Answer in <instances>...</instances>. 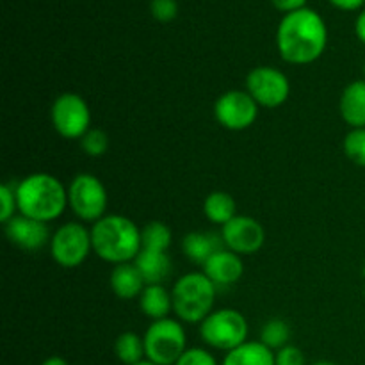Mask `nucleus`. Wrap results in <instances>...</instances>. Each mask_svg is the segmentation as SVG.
<instances>
[{
    "label": "nucleus",
    "instance_id": "1",
    "mask_svg": "<svg viewBox=\"0 0 365 365\" xmlns=\"http://www.w3.org/2000/svg\"><path fill=\"white\" fill-rule=\"evenodd\" d=\"M328 45V29L317 11L303 9L282 18L277 31V48L289 64H310L319 59Z\"/></svg>",
    "mask_w": 365,
    "mask_h": 365
},
{
    "label": "nucleus",
    "instance_id": "2",
    "mask_svg": "<svg viewBox=\"0 0 365 365\" xmlns=\"http://www.w3.org/2000/svg\"><path fill=\"white\" fill-rule=\"evenodd\" d=\"M93 252L103 262L120 264L134 262L143 250L141 228L127 216L107 214L91 227Z\"/></svg>",
    "mask_w": 365,
    "mask_h": 365
},
{
    "label": "nucleus",
    "instance_id": "3",
    "mask_svg": "<svg viewBox=\"0 0 365 365\" xmlns=\"http://www.w3.org/2000/svg\"><path fill=\"white\" fill-rule=\"evenodd\" d=\"M18 214L48 225L64 214L68 187L50 173H32L16 184Z\"/></svg>",
    "mask_w": 365,
    "mask_h": 365
},
{
    "label": "nucleus",
    "instance_id": "4",
    "mask_svg": "<svg viewBox=\"0 0 365 365\" xmlns=\"http://www.w3.org/2000/svg\"><path fill=\"white\" fill-rule=\"evenodd\" d=\"M171 298L178 321L200 324L210 312H214L216 285L203 273H187L175 282Z\"/></svg>",
    "mask_w": 365,
    "mask_h": 365
},
{
    "label": "nucleus",
    "instance_id": "5",
    "mask_svg": "<svg viewBox=\"0 0 365 365\" xmlns=\"http://www.w3.org/2000/svg\"><path fill=\"white\" fill-rule=\"evenodd\" d=\"M248 321L235 309L214 310L200 323L202 341L209 348L225 353L248 342Z\"/></svg>",
    "mask_w": 365,
    "mask_h": 365
},
{
    "label": "nucleus",
    "instance_id": "6",
    "mask_svg": "<svg viewBox=\"0 0 365 365\" xmlns=\"http://www.w3.org/2000/svg\"><path fill=\"white\" fill-rule=\"evenodd\" d=\"M143 341H145L146 360L157 365H175L187 351V335L182 327V321L171 317L153 321Z\"/></svg>",
    "mask_w": 365,
    "mask_h": 365
},
{
    "label": "nucleus",
    "instance_id": "7",
    "mask_svg": "<svg viewBox=\"0 0 365 365\" xmlns=\"http://www.w3.org/2000/svg\"><path fill=\"white\" fill-rule=\"evenodd\" d=\"M107 203L106 185L95 175L78 173L68 185V207L86 223H96L107 216Z\"/></svg>",
    "mask_w": 365,
    "mask_h": 365
},
{
    "label": "nucleus",
    "instance_id": "8",
    "mask_svg": "<svg viewBox=\"0 0 365 365\" xmlns=\"http://www.w3.org/2000/svg\"><path fill=\"white\" fill-rule=\"evenodd\" d=\"M48 248L53 262L66 269H73L84 264L93 252L91 230L77 221L61 225L52 234Z\"/></svg>",
    "mask_w": 365,
    "mask_h": 365
},
{
    "label": "nucleus",
    "instance_id": "9",
    "mask_svg": "<svg viewBox=\"0 0 365 365\" xmlns=\"http://www.w3.org/2000/svg\"><path fill=\"white\" fill-rule=\"evenodd\" d=\"M50 121L61 138L81 141L82 135L91 128V109L86 98L77 93H63L53 100Z\"/></svg>",
    "mask_w": 365,
    "mask_h": 365
},
{
    "label": "nucleus",
    "instance_id": "10",
    "mask_svg": "<svg viewBox=\"0 0 365 365\" xmlns=\"http://www.w3.org/2000/svg\"><path fill=\"white\" fill-rule=\"evenodd\" d=\"M246 91L259 107L277 109L291 95V82L282 70L274 66H257L246 75Z\"/></svg>",
    "mask_w": 365,
    "mask_h": 365
},
{
    "label": "nucleus",
    "instance_id": "11",
    "mask_svg": "<svg viewBox=\"0 0 365 365\" xmlns=\"http://www.w3.org/2000/svg\"><path fill=\"white\" fill-rule=\"evenodd\" d=\"M214 116L223 128L241 132L252 127L259 118V103L241 89H230L223 93L214 103Z\"/></svg>",
    "mask_w": 365,
    "mask_h": 365
},
{
    "label": "nucleus",
    "instance_id": "12",
    "mask_svg": "<svg viewBox=\"0 0 365 365\" xmlns=\"http://www.w3.org/2000/svg\"><path fill=\"white\" fill-rule=\"evenodd\" d=\"M225 248L237 255H253L259 252L266 242V230L262 225L250 216H235L221 227Z\"/></svg>",
    "mask_w": 365,
    "mask_h": 365
},
{
    "label": "nucleus",
    "instance_id": "13",
    "mask_svg": "<svg viewBox=\"0 0 365 365\" xmlns=\"http://www.w3.org/2000/svg\"><path fill=\"white\" fill-rule=\"evenodd\" d=\"M6 235L14 246L25 250V252H38L43 246L50 245V239H52L48 225L21 216V214L6 223Z\"/></svg>",
    "mask_w": 365,
    "mask_h": 365
},
{
    "label": "nucleus",
    "instance_id": "14",
    "mask_svg": "<svg viewBox=\"0 0 365 365\" xmlns=\"http://www.w3.org/2000/svg\"><path fill=\"white\" fill-rule=\"evenodd\" d=\"M245 273V262L241 255L223 248L216 255L210 257L203 264V274L212 282L214 285H234L237 284Z\"/></svg>",
    "mask_w": 365,
    "mask_h": 365
},
{
    "label": "nucleus",
    "instance_id": "15",
    "mask_svg": "<svg viewBox=\"0 0 365 365\" xmlns=\"http://www.w3.org/2000/svg\"><path fill=\"white\" fill-rule=\"evenodd\" d=\"M223 248V237H221V234H214V232H189L182 239V252H184V255L191 262L198 264L202 267L210 257L216 255Z\"/></svg>",
    "mask_w": 365,
    "mask_h": 365
},
{
    "label": "nucleus",
    "instance_id": "16",
    "mask_svg": "<svg viewBox=\"0 0 365 365\" xmlns=\"http://www.w3.org/2000/svg\"><path fill=\"white\" fill-rule=\"evenodd\" d=\"M339 113L351 128H365V78L346 86L339 100Z\"/></svg>",
    "mask_w": 365,
    "mask_h": 365
},
{
    "label": "nucleus",
    "instance_id": "17",
    "mask_svg": "<svg viewBox=\"0 0 365 365\" xmlns=\"http://www.w3.org/2000/svg\"><path fill=\"white\" fill-rule=\"evenodd\" d=\"M134 266L138 267L146 285H163L171 274V259L168 252L141 250L135 257Z\"/></svg>",
    "mask_w": 365,
    "mask_h": 365
},
{
    "label": "nucleus",
    "instance_id": "18",
    "mask_svg": "<svg viewBox=\"0 0 365 365\" xmlns=\"http://www.w3.org/2000/svg\"><path fill=\"white\" fill-rule=\"evenodd\" d=\"M109 284L114 294L120 299H125V302H127V299L139 298L146 287L145 280H143L141 273H139L138 267L134 266V262L114 266L113 273H110L109 277Z\"/></svg>",
    "mask_w": 365,
    "mask_h": 365
},
{
    "label": "nucleus",
    "instance_id": "19",
    "mask_svg": "<svg viewBox=\"0 0 365 365\" xmlns=\"http://www.w3.org/2000/svg\"><path fill=\"white\" fill-rule=\"evenodd\" d=\"M138 299L141 312L152 321L166 319L173 310V298L164 285H146Z\"/></svg>",
    "mask_w": 365,
    "mask_h": 365
},
{
    "label": "nucleus",
    "instance_id": "20",
    "mask_svg": "<svg viewBox=\"0 0 365 365\" xmlns=\"http://www.w3.org/2000/svg\"><path fill=\"white\" fill-rule=\"evenodd\" d=\"M221 365H277L274 353L260 341H248L225 355Z\"/></svg>",
    "mask_w": 365,
    "mask_h": 365
},
{
    "label": "nucleus",
    "instance_id": "21",
    "mask_svg": "<svg viewBox=\"0 0 365 365\" xmlns=\"http://www.w3.org/2000/svg\"><path fill=\"white\" fill-rule=\"evenodd\" d=\"M203 214L212 225L225 227L237 216V203L234 196L225 191H214L203 202Z\"/></svg>",
    "mask_w": 365,
    "mask_h": 365
},
{
    "label": "nucleus",
    "instance_id": "22",
    "mask_svg": "<svg viewBox=\"0 0 365 365\" xmlns=\"http://www.w3.org/2000/svg\"><path fill=\"white\" fill-rule=\"evenodd\" d=\"M114 355L123 365H135L146 359L145 341L134 331H123L114 341Z\"/></svg>",
    "mask_w": 365,
    "mask_h": 365
},
{
    "label": "nucleus",
    "instance_id": "23",
    "mask_svg": "<svg viewBox=\"0 0 365 365\" xmlns=\"http://www.w3.org/2000/svg\"><path fill=\"white\" fill-rule=\"evenodd\" d=\"M170 227L163 221H150L141 228V241L143 250H155V252H168L171 246Z\"/></svg>",
    "mask_w": 365,
    "mask_h": 365
},
{
    "label": "nucleus",
    "instance_id": "24",
    "mask_svg": "<svg viewBox=\"0 0 365 365\" xmlns=\"http://www.w3.org/2000/svg\"><path fill=\"white\" fill-rule=\"evenodd\" d=\"M289 341H291V327L284 319H269L260 330V342L271 351L285 348Z\"/></svg>",
    "mask_w": 365,
    "mask_h": 365
},
{
    "label": "nucleus",
    "instance_id": "25",
    "mask_svg": "<svg viewBox=\"0 0 365 365\" xmlns=\"http://www.w3.org/2000/svg\"><path fill=\"white\" fill-rule=\"evenodd\" d=\"M342 150L353 164L365 168V128H351L342 141Z\"/></svg>",
    "mask_w": 365,
    "mask_h": 365
},
{
    "label": "nucleus",
    "instance_id": "26",
    "mask_svg": "<svg viewBox=\"0 0 365 365\" xmlns=\"http://www.w3.org/2000/svg\"><path fill=\"white\" fill-rule=\"evenodd\" d=\"M78 143H81L82 152L93 159L106 155L109 150V135L102 128H89Z\"/></svg>",
    "mask_w": 365,
    "mask_h": 365
},
{
    "label": "nucleus",
    "instance_id": "27",
    "mask_svg": "<svg viewBox=\"0 0 365 365\" xmlns=\"http://www.w3.org/2000/svg\"><path fill=\"white\" fill-rule=\"evenodd\" d=\"M0 221L4 225L9 223L14 216H18V202H16V185L2 184L0 185Z\"/></svg>",
    "mask_w": 365,
    "mask_h": 365
},
{
    "label": "nucleus",
    "instance_id": "28",
    "mask_svg": "<svg viewBox=\"0 0 365 365\" xmlns=\"http://www.w3.org/2000/svg\"><path fill=\"white\" fill-rule=\"evenodd\" d=\"M150 13L160 24L173 21L178 14L177 0H152L150 2Z\"/></svg>",
    "mask_w": 365,
    "mask_h": 365
},
{
    "label": "nucleus",
    "instance_id": "29",
    "mask_svg": "<svg viewBox=\"0 0 365 365\" xmlns=\"http://www.w3.org/2000/svg\"><path fill=\"white\" fill-rule=\"evenodd\" d=\"M175 365H217V360L210 351L203 348H187Z\"/></svg>",
    "mask_w": 365,
    "mask_h": 365
},
{
    "label": "nucleus",
    "instance_id": "30",
    "mask_svg": "<svg viewBox=\"0 0 365 365\" xmlns=\"http://www.w3.org/2000/svg\"><path fill=\"white\" fill-rule=\"evenodd\" d=\"M274 364L277 365H307L305 355L299 348L296 346L287 344L285 348L278 349L274 353Z\"/></svg>",
    "mask_w": 365,
    "mask_h": 365
},
{
    "label": "nucleus",
    "instance_id": "31",
    "mask_svg": "<svg viewBox=\"0 0 365 365\" xmlns=\"http://www.w3.org/2000/svg\"><path fill=\"white\" fill-rule=\"evenodd\" d=\"M271 2H273V6L277 7L278 11H282V13L285 14L294 13V11L307 7V0H271Z\"/></svg>",
    "mask_w": 365,
    "mask_h": 365
},
{
    "label": "nucleus",
    "instance_id": "32",
    "mask_svg": "<svg viewBox=\"0 0 365 365\" xmlns=\"http://www.w3.org/2000/svg\"><path fill=\"white\" fill-rule=\"evenodd\" d=\"M331 6H335L337 9L342 11H356L364 6L365 0H328Z\"/></svg>",
    "mask_w": 365,
    "mask_h": 365
},
{
    "label": "nucleus",
    "instance_id": "33",
    "mask_svg": "<svg viewBox=\"0 0 365 365\" xmlns=\"http://www.w3.org/2000/svg\"><path fill=\"white\" fill-rule=\"evenodd\" d=\"M355 32H356V38H359L365 45V9L359 14V18H356Z\"/></svg>",
    "mask_w": 365,
    "mask_h": 365
},
{
    "label": "nucleus",
    "instance_id": "34",
    "mask_svg": "<svg viewBox=\"0 0 365 365\" xmlns=\"http://www.w3.org/2000/svg\"><path fill=\"white\" fill-rule=\"evenodd\" d=\"M41 365H70L66 362V360L63 359V356H48L46 360H43Z\"/></svg>",
    "mask_w": 365,
    "mask_h": 365
},
{
    "label": "nucleus",
    "instance_id": "35",
    "mask_svg": "<svg viewBox=\"0 0 365 365\" xmlns=\"http://www.w3.org/2000/svg\"><path fill=\"white\" fill-rule=\"evenodd\" d=\"M312 365H337V364L328 362V360H319V362H316V364H312Z\"/></svg>",
    "mask_w": 365,
    "mask_h": 365
},
{
    "label": "nucleus",
    "instance_id": "36",
    "mask_svg": "<svg viewBox=\"0 0 365 365\" xmlns=\"http://www.w3.org/2000/svg\"><path fill=\"white\" fill-rule=\"evenodd\" d=\"M135 365H157V364H153V362H150V360H143V362H139V364H135Z\"/></svg>",
    "mask_w": 365,
    "mask_h": 365
},
{
    "label": "nucleus",
    "instance_id": "37",
    "mask_svg": "<svg viewBox=\"0 0 365 365\" xmlns=\"http://www.w3.org/2000/svg\"><path fill=\"white\" fill-rule=\"evenodd\" d=\"M364 78H365V63H364Z\"/></svg>",
    "mask_w": 365,
    "mask_h": 365
}]
</instances>
